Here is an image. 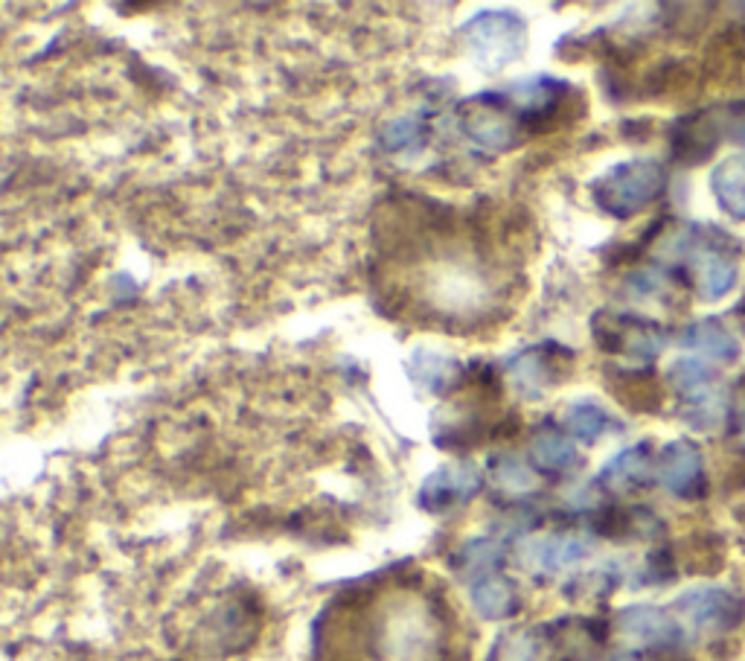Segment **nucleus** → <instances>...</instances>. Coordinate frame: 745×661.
<instances>
[{"label":"nucleus","mask_w":745,"mask_h":661,"mask_svg":"<svg viewBox=\"0 0 745 661\" xmlns=\"http://www.w3.org/2000/svg\"><path fill=\"white\" fill-rule=\"evenodd\" d=\"M446 650V627L438 603L422 594L387 598L370 629L368 653L376 661H438ZM370 659V661H373Z\"/></svg>","instance_id":"f257e3e1"},{"label":"nucleus","mask_w":745,"mask_h":661,"mask_svg":"<svg viewBox=\"0 0 745 661\" xmlns=\"http://www.w3.org/2000/svg\"><path fill=\"white\" fill-rule=\"evenodd\" d=\"M661 189H664V170L659 161L650 158L612 166L592 184L594 201L617 219H629L643 210Z\"/></svg>","instance_id":"f03ea898"},{"label":"nucleus","mask_w":745,"mask_h":661,"mask_svg":"<svg viewBox=\"0 0 745 661\" xmlns=\"http://www.w3.org/2000/svg\"><path fill=\"white\" fill-rule=\"evenodd\" d=\"M463 42L484 70H501L527 44V24L515 12H480L463 26Z\"/></svg>","instance_id":"7ed1b4c3"},{"label":"nucleus","mask_w":745,"mask_h":661,"mask_svg":"<svg viewBox=\"0 0 745 661\" xmlns=\"http://www.w3.org/2000/svg\"><path fill=\"white\" fill-rule=\"evenodd\" d=\"M463 131L489 152H507L519 143V131L527 129L510 96L480 94L463 103Z\"/></svg>","instance_id":"20e7f679"},{"label":"nucleus","mask_w":745,"mask_h":661,"mask_svg":"<svg viewBox=\"0 0 745 661\" xmlns=\"http://www.w3.org/2000/svg\"><path fill=\"white\" fill-rule=\"evenodd\" d=\"M484 487V473L472 461H454L440 466L426 478L420 490V507L429 513H443L449 507L466 505Z\"/></svg>","instance_id":"39448f33"},{"label":"nucleus","mask_w":745,"mask_h":661,"mask_svg":"<svg viewBox=\"0 0 745 661\" xmlns=\"http://www.w3.org/2000/svg\"><path fill=\"white\" fill-rule=\"evenodd\" d=\"M592 542L577 536V533H550V536H539V540L522 545V566L539 575H557L562 568L574 566L580 559L589 557Z\"/></svg>","instance_id":"423d86ee"},{"label":"nucleus","mask_w":745,"mask_h":661,"mask_svg":"<svg viewBox=\"0 0 745 661\" xmlns=\"http://www.w3.org/2000/svg\"><path fill=\"white\" fill-rule=\"evenodd\" d=\"M568 356V350L554 347V344H542V347H531V350L519 352L510 361V376L513 385L519 387V394L527 399H536L550 387V382L557 379V359Z\"/></svg>","instance_id":"0eeeda50"},{"label":"nucleus","mask_w":745,"mask_h":661,"mask_svg":"<svg viewBox=\"0 0 745 661\" xmlns=\"http://www.w3.org/2000/svg\"><path fill=\"white\" fill-rule=\"evenodd\" d=\"M469 601L480 618L487 621L513 618L515 612L522 610V598H519V589L513 585V580H507V577L496 575V571L472 580Z\"/></svg>","instance_id":"6e6552de"},{"label":"nucleus","mask_w":745,"mask_h":661,"mask_svg":"<svg viewBox=\"0 0 745 661\" xmlns=\"http://www.w3.org/2000/svg\"><path fill=\"white\" fill-rule=\"evenodd\" d=\"M533 464L539 466L542 473H568L580 464V455H577L574 440L568 438L566 431L554 429V426H542L533 438Z\"/></svg>","instance_id":"1a4fd4ad"},{"label":"nucleus","mask_w":745,"mask_h":661,"mask_svg":"<svg viewBox=\"0 0 745 661\" xmlns=\"http://www.w3.org/2000/svg\"><path fill=\"white\" fill-rule=\"evenodd\" d=\"M702 478V457L687 443H670L661 455V482L678 496H687Z\"/></svg>","instance_id":"9d476101"},{"label":"nucleus","mask_w":745,"mask_h":661,"mask_svg":"<svg viewBox=\"0 0 745 661\" xmlns=\"http://www.w3.org/2000/svg\"><path fill=\"white\" fill-rule=\"evenodd\" d=\"M617 627H620L624 636L643 641V645H664L667 638L676 636L673 621L661 610H655V606H629V610L620 612Z\"/></svg>","instance_id":"9b49d317"},{"label":"nucleus","mask_w":745,"mask_h":661,"mask_svg":"<svg viewBox=\"0 0 745 661\" xmlns=\"http://www.w3.org/2000/svg\"><path fill=\"white\" fill-rule=\"evenodd\" d=\"M461 364L449 356H440V352L431 350H420L414 356L411 364V376L420 382L422 387L429 391H449L461 382Z\"/></svg>","instance_id":"f8f14e48"},{"label":"nucleus","mask_w":745,"mask_h":661,"mask_svg":"<svg viewBox=\"0 0 745 661\" xmlns=\"http://www.w3.org/2000/svg\"><path fill=\"white\" fill-rule=\"evenodd\" d=\"M685 344L694 350L711 356V359H734L737 356V341L720 321H696L685 329Z\"/></svg>","instance_id":"ddd939ff"},{"label":"nucleus","mask_w":745,"mask_h":661,"mask_svg":"<svg viewBox=\"0 0 745 661\" xmlns=\"http://www.w3.org/2000/svg\"><path fill=\"white\" fill-rule=\"evenodd\" d=\"M713 193L731 216L745 219V155L731 158L713 172Z\"/></svg>","instance_id":"4468645a"},{"label":"nucleus","mask_w":745,"mask_h":661,"mask_svg":"<svg viewBox=\"0 0 745 661\" xmlns=\"http://www.w3.org/2000/svg\"><path fill=\"white\" fill-rule=\"evenodd\" d=\"M501 559H504V548L496 540H469L457 548V554L452 557V566L461 568V571H469L475 577H484L492 575Z\"/></svg>","instance_id":"2eb2a0df"},{"label":"nucleus","mask_w":745,"mask_h":661,"mask_svg":"<svg viewBox=\"0 0 745 661\" xmlns=\"http://www.w3.org/2000/svg\"><path fill=\"white\" fill-rule=\"evenodd\" d=\"M678 606H682L685 615H690L696 624H702V627H717V624H722L725 615L734 612V601H731L729 594L711 592V589L685 594V598L678 601Z\"/></svg>","instance_id":"dca6fc26"},{"label":"nucleus","mask_w":745,"mask_h":661,"mask_svg":"<svg viewBox=\"0 0 745 661\" xmlns=\"http://www.w3.org/2000/svg\"><path fill=\"white\" fill-rule=\"evenodd\" d=\"M492 478L504 492L510 496H524V492L536 490V475L522 457L515 455H496L492 457Z\"/></svg>","instance_id":"f3484780"},{"label":"nucleus","mask_w":745,"mask_h":661,"mask_svg":"<svg viewBox=\"0 0 745 661\" xmlns=\"http://www.w3.org/2000/svg\"><path fill=\"white\" fill-rule=\"evenodd\" d=\"M566 426L574 438L585 440V443H594V440L603 438L608 429H615V420H612V414L603 411L600 405L580 403L568 411Z\"/></svg>","instance_id":"a211bd4d"},{"label":"nucleus","mask_w":745,"mask_h":661,"mask_svg":"<svg viewBox=\"0 0 745 661\" xmlns=\"http://www.w3.org/2000/svg\"><path fill=\"white\" fill-rule=\"evenodd\" d=\"M647 464H650L647 447L626 449V452H620V455L603 469V482H606L608 487H620V490H624V487H635L638 482H643Z\"/></svg>","instance_id":"6ab92c4d"},{"label":"nucleus","mask_w":745,"mask_h":661,"mask_svg":"<svg viewBox=\"0 0 745 661\" xmlns=\"http://www.w3.org/2000/svg\"><path fill=\"white\" fill-rule=\"evenodd\" d=\"M539 656V636L533 629L504 633L492 647V661H536Z\"/></svg>","instance_id":"aec40b11"},{"label":"nucleus","mask_w":745,"mask_h":661,"mask_svg":"<svg viewBox=\"0 0 745 661\" xmlns=\"http://www.w3.org/2000/svg\"><path fill=\"white\" fill-rule=\"evenodd\" d=\"M734 277H737V271H734V263H729V259L720 257V254H711V257H705L702 271H699L705 298H722V294L729 292L731 286H734Z\"/></svg>","instance_id":"412c9836"},{"label":"nucleus","mask_w":745,"mask_h":661,"mask_svg":"<svg viewBox=\"0 0 745 661\" xmlns=\"http://www.w3.org/2000/svg\"><path fill=\"white\" fill-rule=\"evenodd\" d=\"M420 131L422 123L417 120V117H399V120H394L391 126L382 129L379 140H382V147L391 149V152H399V149L414 147V143L420 140Z\"/></svg>","instance_id":"4be33fe9"}]
</instances>
